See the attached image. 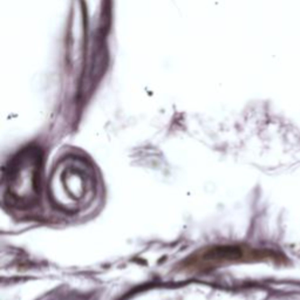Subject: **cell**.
Wrapping results in <instances>:
<instances>
[{
  "mask_svg": "<svg viewBox=\"0 0 300 300\" xmlns=\"http://www.w3.org/2000/svg\"><path fill=\"white\" fill-rule=\"evenodd\" d=\"M50 195L53 202L65 210L78 211L86 208L95 195L93 168L81 158L65 160L52 176Z\"/></svg>",
  "mask_w": 300,
  "mask_h": 300,
  "instance_id": "1",
  "label": "cell"
},
{
  "mask_svg": "<svg viewBox=\"0 0 300 300\" xmlns=\"http://www.w3.org/2000/svg\"><path fill=\"white\" fill-rule=\"evenodd\" d=\"M41 156L35 148L20 151L7 164L4 172V197L11 205L22 208L34 203L39 196Z\"/></svg>",
  "mask_w": 300,
  "mask_h": 300,
  "instance_id": "2",
  "label": "cell"
}]
</instances>
